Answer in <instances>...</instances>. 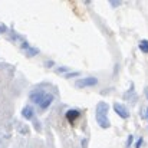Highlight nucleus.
I'll return each instance as SVG.
<instances>
[{
  "instance_id": "nucleus-1",
  "label": "nucleus",
  "mask_w": 148,
  "mask_h": 148,
  "mask_svg": "<svg viewBox=\"0 0 148 148\" xmlns=\"http://www.w3.org/2000/svg\"><path fill=\"white\" fill-rule=\"evenodd\" d=\"M108 108L109 106L105 102H101V103H98V106H97V122H98L99 127L103 128V130H106V128L111 127V122H109V119L106 116Z\"/></svg>"
},
{
  "instance_id": "nucleus-2",
  "label": "nucleus",
  "mask_w": 148,
  "mask_h": 148,
  "mask_svg": "<svg viewBox=\"0 0 148 148\" xmlns=\"http://www.w3.org/2000/svg\"><path fill=\"white\" fill-rule=\"evenodd\" d=\"M98 84V79L94 78V76H88V78H84V79H78L76 81V88H88V86H95Z\"/></svg>"
},
{
  "instance_id": "nucleus-3",
  "label": "nucleus",
  "mask_w": 148,
  "mask_h": 148,
  "mask_svg": "<svg viewBox=\"0 0 148 148\" xmlns=\"http://www.w3.org/2000/svg\"><path fill=\"white\" fill-rule=\"evenodd\" d=\"M114 111H115L121 118H124V119H127V118L130 116V111H128L124 105H121V103H114Z\"/></svg>"
},
{
  "instance_id": "nucleus-4",
  "label": "nucleus",
  "mask_w": 148,
  "mask_h": 148,
  "mask_svg": "<svg viewBox=\"0 0 148 148\" xmlns=\"http://www.w3.org/2000/svg\"><path fill=\"white\" fill-rule=\"evenodd\" d=\"M46 95H48V94H46L45 91H36V92H32L30 99H32L35 103H39V105H40V103H42V101L46 98Z\"/></svg>"
},
{
  "instance_id": "nucleus-5",
  "label": "nucleus",
  "mask_w": 148,
  "mask_h": 148,
  "mask_svg": "<svg viewBox=\"0 0 148 148\" xmlns=\"http://www.w3.org/2000/svg\"><path fill=\"white\" fill-rule=\"evenodd\" d=\"M65 116L68 118V121H71V122H73L76 118H79L81 116V112L78 111V109H69L66 114H65Z\"/></svg>"
},
{
  "instance_id": "nucleus-6",
  "label": "nucleus",
  "mask_w": 148,
  "mask_h": 148,
  "mask_svg": "<svg viewBox=\"0 0 148 148\" xmlns=\"http://www.w3.org/2000/svg\"><path fill=\"white\" fill-rule=\"evenodd\" d=\"M22 116H25L26 119H32L33 118V108L30 105H26L23 109H22Z\"/></svg>"
},
{
  "instance_id": "nucleus-7",
  "label": "nucleus",
  "mask_w": 148,
  "mask_h": 148,
  "mask_svg": "<svg viewBox=\"0 0 148 148\" xmlns=\"http://www.w3.org/2000/svg\"><path fill=\"white\" fill-rule=\"evenodd\" d=\"M53 102V95H50L48 94L46 95V98L42 101V103H40V109H46V108H49V105Z\"/></svg>"
},
{
  "instance_id": "nucleus-8",
  "label": "nucleus",
  "mask_w": 148,
  "mask_h": 148,
  "mask_svg": "<svg viewBox=\"0 0 148 148\" xmlns=\"http://www.w3.org/2000/svg\"><path fill=\"white\" fill-rule=\"evenodd\" d=\"M140 49L144 53H148V40H141L140 42Z\"/></svg>"
},
{
  "instance_id": "nucleus-9",
  "label": "nucleus",
  "mask_w": 148,
  "mask_h": 148,
  "mask_svg": "<svg viewBox=\"0 0 148 148\" xmlns=\"http://www.w3.org/2000/svg\"><path fill=\"white\" fill-rule=\"evenodd\" d=\"M39 53V49H30L27 52V56H33V55H38Z\"/></svg>"
},
{
  "instance_id": "nucleus-10",
  "label": "nucleus",
  "mask_w": 148,
  "mask_h": 148,
  "mask_svg": "<svg viewBox=\"0 0 148 148\" xmlns=\"http://www.w3.org/2000/svg\"><path fill=\"white\" fill-rule=\"evenodd\" d=\"M66 71H68V68H63V66L56 69V72H58V73H63V72H66Z\"/></svg>"
},
{
  "instance_id": "nucleus-11",
  "label": "nucleus",
  "mask_w": 148,
  "mask_h": 148,
  "mask_svg": "<svg viewBox=\"0 0 148 148\" xmlns=\"http://www.w3.org/2000/svg\"><path fill=\"white\" fill-rule=\"evenodd\" d=\"M78 75H79V72H72V73H68L66 78H73V76H78Z\"/></svg>"
},
{
  "instance_id": "nucleus-12",
  "label": "nucleus",
  "mask_w": 148,
  "mask_h": 148,
  "mask_svg": "<svg viewBox=\"0 0 148 148\" xmlns=\"http://www.w3.org/2000/svg\"><path fill=\"white\" fill-rule=\"evenodd\" d=\"M141 144H143V138H140V140L137 141V144H135V147H137V148H140V147H141Z\"/></svg>"
},
{
  "instance_id": "nucleus-13",
  "label": "nucleus",
  "mask_w": 148,
  "mask_h": 148,
  "mask_svg": "<svg viewBox=\"0 0 148 148\" xmlns=\"http://www.w3.org/2000/svg\"><path fill=\"white\" fill-rule=\"evenodd\" d=\"M22 46H23V49H29V45H27V42H23V45H22Z\"/></svg>"
},
{
  "instance_id": "nucleus-14",
  "label": "nucleus",
  "mask_w": 148,
  "mask_h": 148,
  "mask_svg": "<svg viewBox=\"0 0 148 148\" xmlns=\"http://www.w3.org/2000/svg\"><path fill=\"white\" fill-rule=\"evenodd\" d=\"M131 143H132V135H130V137H128V143H127V145H130Z\"/></svg>"
},
{
  "instance_id": "nucleus-15",
  "label": "nucleus",
  "mask_w": 148,
  "mask_h": 148,
  "mask_svg": "<svg viewBox=\"0 0 148 148\" xmlns=\"http://www.w3.org/2000/svg\"><path fill=\"white\" fill-rule=\"evenodd\" d=\"M0 32H6V26H0Z\"/></svg>"
},
{
  "instance_id": "nucleus-16",
  "label": "nucleus",
  "mask_w": 148,
  "mask_h": 148,
  "mask_svg": "<svg viewBox=\"0 0 148 148\" xmlns=\"http://www.w3.org/2000/svg\"><path fill=\"white\" fill-rule=\"evenodd\" d=\"M145 95H147V98H148V88H145Z\"/></svg>"
},
{
  "instance_id": "nucleus-17",
  "label": "nucleus",
  "mask_w": 148,
  "mask_h": 148,
  "mask_svg": "<svg viewBox=\"0 0 148 148\" xmlns=\"http://www.w3.org/2000/svg\"><path fill=\"white\" fill-rule=\"evenodd\" d=\"M147 116H148V108H147Z\"/></svg>"
}]
</instances>
